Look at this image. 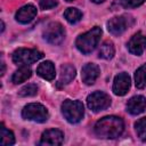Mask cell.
<instances>
[{
  "label": "cell",
  "instance_id": "6da1fadb",
  "mask_svg": "<svg viewBox=\"0 0 146 146\" xmlns=\"http://www.w3.org/2000/svg\"><path fill=\"white\" fill-rule=\"evenodd\" d=\"M95 133L100 138L114 139L121 136L124 130V122L121 117L110 115L98 120L95 124Z\"/></svg>",
  "mask_w": 146,
  "mask_h": 146
},
{
  "label": "cell",
  "instance_id": "7a4b0ae2",
  "mask_svg": "<svg viewBox=\"0 0 146 146\" xmlns=\"http://www.w3.org/2000/svg\"><path fill=\"white\" fill-rule=\"evenodd\" d=\"M100 36H102V29L99 26H95L90 31L80 34L75 40V46L79 49V51H81L84 55H88L95 50V48L97 47L100 40Z\"/></svg>",
  "mask_w": 146,
  "mask_h": 146
},
{
  "label": "cell",
  "instance_id": "3957f363",
  "mask_svg": "<svg viewBox=\"0 0 146 146\" xmlns=\"http://www.w3.org/2000/svg\"><path fill=\"white\" fill-rule=\"evenodd\" d=\"M62 113L70 123H78L83 117L84 107L83 104L79 100L66 99L62 104Z\"/></svg>",
  "mask_w": 146,
  "mask_h": 146
},
{
  "label": "cell",
  "instance_id": "277c9868",
  "mask_svg": "<svg viewBox=\"0 0 146 146\" xmlns=\"http://www.w3.org/2000/svg\"><path fill=\"white\" fill-rule=\"evenodd\" d=\"M42 57L43 54L36 49L18 48L13 52V62L21 66H27L30 64H33Z\"/></svg>",
  "mask_w": 146,
  "mask_h": 146
},
{
  "label": "cell",
  "instance_id": "5b68a950",
  "mask_svg": "<svg viewBox=\"0 0 146 146\" xmlns=\"http://www.w3.org/2000/svg\"><path fill=\"white\" fill-rule=\"evenodd\" d=\"M22 116L25 120H30V121H35V122H46L48 120V111L47 108L38 103H32V104H27L23 111H22Z\"/></svg>",
  "mask_w": 146,
  "mask_h": 146
},
{
  "label": "cell",
  "instance_id": "8992f818",
  "mask_svg": "<svg viewBox=\"0 0 146 146\" xmlns=\"http://www.w3.org/2000/svg\"><path fill=\"white\" fill-rule=\"evenodd\" d=\"M43 38L50 44H60L65 38V30L60 23L51 22L43 30Z\"/></svg>",
  "mask_w": 146,
  "mask_h": 146
},
{
  "label": "cell",
  "instance_id": "52a82bcc",
  "mask_svg": "<svg viewBox=\"0 0 146 146\" xmlns=\"http://www.w3.org/2000/svg\"><path fill=\"white\" fill-rule=\"evenodd\" d=\"M111 104V98L104 91H95L90 94L87 98L88 107L94 112H99L106 110Z\"/></svg>",
  "mask_w": 146,
  "mask_h": 146
},
{
  "label": "cell",
  "instance_id": "ba28073f",
  "mask_svg": "<svg viewBox=\"0 0 146 146\" xmlns=\"http://www.w3.org/2000/svg\"><path fill=\"white\" fill-rule=\"evenodd\" d=\"M133 21L128 16H115L107 22V30L113 35L122 34L130 25H132Z\"/></svg>",
  "mask_w": 146,
  "mask_h": 146
},
{
  "label": "cell",
  "instance_id": "9c48e42d",
  "mask_svg": "<svg viewBox=\"0 0 146 146\" xmlns=\"http://www.w3.org/2000/svg\"><path fill=\"white\" fill-rule=\"evenodd\" d=\"M130 84H131V80L130 76L122 72L119 73L115 78H114V82H113V92L116 96H124L128 90L130 89Z\"/></svg>",
  "mask_w": 146,
  "mask_h": 146
},
{
  "label": "cell",
  "instance_id": "30bf717a",
  "mask_svg": "<svg viewBox=\"0 0 146 146\" xmlns=\"http://www.w3.org/2000/svg\"><path fill=\"white\" fill-rule=\"evenodd\" d=\"M64 140V135L58 129H49L46 130L40 140V145H49V146H57L60 145Z\"/></svg>",
  "mask_w": 146,
  "mask_h": 146
},
{
  "label": "cell",
  "instance_id": "8fae6325",
  "mask_svg": "<svg viewBox=\"0 0 146 146\" xmlns=\"http://www.w3.org/2000/svg\"><path fill=\"white\" fill-rule=\"evenodd\" d=\"M146 48V35H144L141 32H137L131 36V39L128 42V49L131 54L140 56Z\"/></svg>",
  "mask_w": 146,
  "mask_h": 146
},
{
  "label": "cell",
  "instance_id": "7c38bea8",
  "mask_svg": "<svg viewBox=\"0 0 146 146\" xmlns=\"http://www.w3.org/2000/svg\"><path fill=\"white\" fill-rule=\"evenodd\" d=\"M99 73H100L99 67L96 64L88 63L82 67V72H81L82 81L86 84H94L97 78L99 76Z\"/></svg>",
  "mask_w": 146,
  "mask_h": 146
},
{
  "label": "cell",
  "instance_id": "4fadbf2b",
  "mask_svg": "<svg viewBox=\"0 0 146 146\" xmlns=\"http://www.w3.org/2000/svg\"><path fill=\"white\" fill-rule=\"evenodd\" d=\"M36 16V8L33 5H25L22 8H19L15 15V18L17 22L22 24H27Z\"/></svg>",
  "mask_w": 146,
  "mask_h": 146
},
{
  "label": "cell",
  "instance_id": "5bb4252c",
  "mask_svg": "<svg viewBox=\"0 0 146 146\" xmlns=\"http://www.w3.org/2000/svg\"><path fill=\"white\" fill-rule=\"evenodd\" d=\"M145 110H146V98L144 96H133L127 103V111L132 115L140 114Z\"/></svg>",
  "mask_w": 146,
  "mask_h": 146
},
{
  "label": "cell",
  "instance_id": "9a60e30c",
  "mask_svg": "<svg viewBox=\"0 0 146 146\" xmlns=\"http://www.w3.org/2000/svg\"><path fill=\"white\" fill-rule=\"evenodd\" d=\"M75 67L70 65V64H64L60 66V72H59V79L57 82L58 87H63L68 84L74 78H75Z\"/></svg>",
  "mask_w": 146,
  "mask_h": 146
},
{
  "label": "cell",
  "instance_id": "2e32d148",
  "mask_svg": "<svg viewBox=\"0 0 146 146\" xmlns=\"http://www.w3.org/2000/svg\"><path fill=\"white\" fill-rule=\"evenodd\" d=\"M36 73H38L39 76H41L44 80H48V81L54 80L55 79V75H56V72H55V66H54L52 62H50V60L42 62L38 66Z\"/></svg>",
  "mask_w": 146,
  "mask_h": 146
},
{
  "label": "cell",
  "instance_id": "e0dca14e",
  "mask_svg": "<svg viewBox=\"0 0 146 146\" xmlns=\"http://www.w3.org/2000/svg\"><path fill=\"white\" fill-rule=\"evenodd\" d=\"M31 75H32V71L27 66H22L17 71H15V73L11 76V81L15 84H18V83H22V82L26 81L27 79H30Z\"/></svg>",
  "mask_w": 146,
  "mask_h": 146
},
{
  "label": "cell",
  "instance_id": "ac0fdd59",
  "mask_svg": "<svg viewBox=\"0 0 146 146\" xmlns=\"http://www.w3.org/2000/svg\"><path fill=\"white\" fill-rule=\"evenodd\" d=\"M114 52H115V50H114L113 43L110 41H105L99 48L98 56L103 59H111V58H113Z\"/></svg>",
  "mask_w": 146,
  "mask_h": 146
},
{
  "label": "cell",
  "instance_id": "d6986e66",
  "mask_svg": "<svg viewBox=\"0 0 146 146\" xmlns=\"http://www.w3.org/2000/svg\"><path fill=\"white\" fill-rule=\"evenodd\" d=\"M135 84L138 89H143L146 86V63L143 64L135 73Z\"/></svg>",
  "mask_w": 146,
  "mask_h": 146
},
{
  "label": "cell",
  "instance_id": "ffe728a7",
  "mask_svg": "<svg viewBox=\"0 0 146 146\" xmlns=\"http://www.w3.org/2000/svg\"><path fill=\"white\" fill-rule=\"evenodd\" d=\"M64 17L70 24H75L82 18V13L78 8L70 7L64 11Z\"/></svg>",
  "mask_w": 146,
  "mask_h": 146
},
{
  "label": "cell",
  "instance_id": "44dd1931",
  "mask_svg": "<svg viewBox=\"0 0 146 146\" xmlns=\"http://www.w3.org/2000/svg\"><path fill=\"white\" fill-rule=\"evenodd\" d=\"M0 143L1 145H13L15 143L14 133L8 130L3 124H1L0 128Z\"/></svg>",
  "mask_w": 146,
  "mask_h": 146
},
{
  "label": "cell",
  "instance_id": "7402d4cb",
  "mask_svg": "<svg viewBox=\"0 0 146 146\" xmlns=\"http://www.w3.org/2000/svg\"><path fill=\"white\" fill-rule=\"evenodd\" d=\"M135 129H136V132L139 139L143 141H146V116L139 119L135 123Z\"/></svg>",
  "mask_w": 146,
  "mask_h": 146
},
{
  "label": "cell",
  "instance_id": "603a6c76",
  "mask_svg": "<svg viewBox=\"0 0 146 146\" xmlns=\"http://www.w3.org/2000/svg\"><path fill=\"white\" fill-rule=\"evenodd\" d=\"M36 92H38V87H36V84L30 83V84L24 86V87L19 90L18 95H19L21 97H31V96H35Z\"/></svg>",
  "mask_w": 146,
  "mask_h": 146
},
{
  "label": "cell",
  "instance_id": "cb8c5ba5",
  "mask_svg": "<svg viewBox=\"0 0 146 146\" xmlns=\"http://www.w3.org/2000/svg\"><path fill=\"white\" fill-rule=\"evenodd\" d=\"M145 2V0H121L120 3L123 8L125 9H130V8H137L139 6H141Z\"/></svg>",
  "mask_w": 146,
  "mask_h": 146
},
{
  "label": "cell",
  "instance_id": "d4e9b609",
  "mask_svg": "<svg viewBox=\"0 0 146 146\" xmlns=\"http://www.w3.org/2000/svg\"><path fill=\"white\" fill-rule=\"evenodd\" d=\"M41 9H51L57 6V0H40L39 1Z\"/></svg>",
  "mask_w": 146,
  "mask_h": 146
},
{
  "label": "cell",
  "instance_id": "484cf974",
  "mask_svg": "<svg viewBox=\"0 0 146 146\" xmlns=\"http://www.w3.org/2000/svg\"><path fill=\"white\" fill-rule=\"evenodd\" d=\"M3 30H5V24H3V22L1 21V32H3Z\"/></svg>",
  "mask_w": 146,
  "mask_h": 146
},
{
  "label": "cell",
  "instance_id": "4316f807",
  "mask_svg": "<svg viewBox=\"0 0 146 146\" xmlns=\"http://www.w3.org/2000/svg\"><path fill=\"white\" fill-rule=\"evenodd\" d=\"M91 1H94V2H96V3H100V2H103V1H105V0H91Z\"/></svg>",
  "mask_w": 146,
  "mask_h": 146
},
{
  "label": "cell",
  "instance_id": "83f0119b",
  "mask_svg": "<svg viewBox=\"0 0 146 146\" xmlns=\"http://www.w3.org/2000/svg\"><path fill=\"white\" fill-rule=\"evenodd\" d=\"M66 1H68V2H70V1H73V0H66Z\"/></svg>",
  "mask_w": 146,
  "mask_h": 146
}]
</instances>
